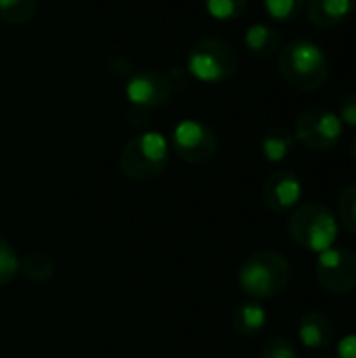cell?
<instances>
[{
  "label": "cell",
  "mask_w": 356,
  "mask_h": 358,
  "mask_svg": "<svg viewBox=\"0 0 356 358\" xmlns=\"http://www.w3.org/2000/svg\"><path fill=\"white\" fill-rule=\"evenodd\" d=\"M355 71H356V61H355Z\"/></svg>",
  "instance_id": "cell-26"
},
{
  "label": "cell",
  "mask_w": 356,
  "mask_h": 358,
  "mask_svg": "<svg viewBox=\"0 0 356 358\" xmlns=\"http://www.w3.org/2000/svg\"><path fill=\"white\" fill-rule=\"evenodd\" d=\"M344 134V124L338 113L329 109H306L298 115L294 126V136L311 151H329L340 145Z\"/></svg>",
  "instance_id": "cell-8"
},
{
  "label": "cell",
  "mask_w": 356,
  "mask_h": 358,
  "mask_svg": "<svg viewBox=\"0 0 356 358\" xmlns=\"http://www.w3.org/2000/svg\"><path fill=\"white\" fill-rule=\"evenodd\" d=\"M338 358H356V334L344 336L338 342Z\"/></svg>",
  "instance_id": "cell-24"
},
{
  "label": "cell",
  "mask_w": 356,
  "mask_h": 358,
  "mask_svg": "<svg viewBox=\"0 0 356 358\" xmlns=\"http://www.w3.org/2000/svg\"><path fill=\"white\" fill-rule=\"evenodd\" d=\"M294 147H296V136L287 128H273V130H269L262 136V143H260L262 155L271 164H279V162L287 159L292 155Z\"/></svg>",
  "instance_id": "cell-15"
},
{
  "label": "cell",
  "mask_w": 356,
  "mask_h": 358,
  "mask_svg": "<svg viewBox=\"0 0 356 358\" xmlns=\"http://www.w3.org/2000/svg\"><path fill=\"white\" fill-rule=\"evenodd\" d=\"M350 153H353V159H355L356 164V134L355 138H353V145H350Z\"/></svg>",
  "instance_id": "cell-25"
},
{
  "label": "cell",
  "mask_w": 356,
  "mask_h": 358,
  "mask_svg": "<svg viewBox=\"0 0 356 358\" xmlns=\"http://www.w3.org/2000/svg\"><path fill=\"white\" fill-rule=\"evenodd\" d=\"M298 338L311 350H327L336 344V327L323 313H306L300 319Z\"/></svg>",
  "instance_id": "cell-11"
},
{
  "label": "cell",
  "mask_w": 356,
  "mask_h": 358,
  "mask_svg": "<svg viewBox=\"0 0 356 358\" xmlns=\"http://www.w3.org/2000/svg\"><path fill=\"white\" fill-rule=\"evenodd\" d=\"M287 231L300 248L315 254H323L334 248L340 233V222L338 216L325 203L311 201L292 210Z\"/></svg>",
  "instance_id": "cell-5"
},
{
  "label": "cell",
  "mask_w": 356,
  "mask_h": 358,
  "mask_svg": "<svg viewBox=\"0 0 356 358\" xmlns=\"http://www.w3.org/2000/svg\"><path fill=\"white\" fill-rule=\"evenodd\" d=\"M292 279L287 258L273 250L254 252L243 260L237 273L239 289L252 300H271L285 292Z\"/></svg>",
  "instance_id": "cell-2"
},
{
  "label": "cell",
  "mask_w": 356,
  "mask_h": 358,
  "mask_svg": "<svg viewBox=\"0 0 356 358\" xmlns=\"http://www.w3.org/2000/svg\"><path fill=\"white\" fill-rule=\"evenodd\" d=\"M302 199V180L292 170L273 172L262 185V201L275 214H285L298 208Z\"/></svg>",
  "instance_id": "cell-10"
},
{
  "label": "cell",
  "mask_w": 356,
  "mask_h": 358,
  "mask_svg": "<svg viewBox=\"0 0 356 358\" xmlns=\"http://www.w3.org/2000/svg\"><path fill=\"white\" fill-rule=\"evenodd\" d=\"M19 275V256L15 254L13 245L0 237V287L8 285Z\"/></svg>",
  "instance_id": "cell-21"
},
{
  "label": "cell",
  "mask_w": 356,
  "mask_h": 358,
  "mask_svg": "<svg viewBox=\"0 0 356 358\" xmlns=\"http://www.w3.org/2000/svg\"><path fill=\"white\" fill-rule=\"evenodd\" d=\"M353 10L355 0H306V19L321 29L348 21Z\"/></svg>",
  "instance_id": "cell-12"
},
{
  "label": "cell",
  "mask_w": 356,
  "mask_h": 358,
  "mask_svg": "<svg viewBox=\"0 0 356 358\" xmlns=\"http://www.w3.org/2000/svg\"><path fill=\"white\" fill-rule=\"evenodd\" d=\"M237 67V50L222 38H201L187 52V76L204 84H222Z\"/></svg>",
  "instance_id": "cell-6"
},
{
  "label": "cell",
  "mask_w": 356,
  "mask_h": 358,
  "mask_svg": "<svg viewBox=\"0 0 356 358\" xmlns=\"http://www.w3.org/2000/svg\"><path fill=\"white\" fill-rule=\"evenodd\" d=\"M338 117L342 120L344 126H353V128H356V92H350V94H346V96L340 99Z\"/></svg>",
  "instance_id": "cell-23"
},
{
  "label": "cell",
  "mask_w": 356,
  "mask_h": 358,
  "mask_svg": "<svg viewBox=\"0 0 356 358\" xmlns=\"http://www.w3.org/2000/svg\"><path fill=\"white\" fill-rule=\"evenodd\" d=\"M243 42L254 57L266 59L281 48V34L269 23H252L243 36Z\"/></svg>",
  "instance_id": "cell-13"
},
{
  "label": "cell",
  "mask_w": 356,
  "mask_h": 358,
  "mask_svg": "<svg viewBox=\"0 0 356 358\" xmlns=\"http://www.w3.org/2000/svg\"><path fill=\"white\" fill-rule=\"evenodd\" d=\"M55 262L50 256L42 254V252H34V254H27L23 260H19V273L31 281V283H46L55 277Z\"/></svg>",
  "instance_id": "cell-16"
},
{
  "label": "cell",
  "mask_w": 356,
  "mask_h": 358,
  "mask_svg": "<svg viewBox=\"0 0 356 358\" xmlns=\"http://www.w3.org/2000/svg\"><path fill=\"white\" fill-rule=\"evenodd\" d=\"M170 151L193 166L210 162L218 151L216 132L199 120H183L170 134Z\"/></svg>",
  "instance_id": "cell-7"
},
{
  "label": "cell",
  "mask_w": 356,
  "mask_h": 358,
  "mask_svg": "<svg viewBox=\"0 0 356 358\" xmlns=\"http://www.w3.org/2000/svg\"><path fill=\"white\" fill-rule=\"evenodd\" d=\"M187 78L189 76L180 69H141L132 73L124 88L130 105V120H147L149 113L166 107L172 101V96L187 86Z\"/></svg>",
  "instance_id": "cell-1"
},
{
  "label": "cell",
  "mask_w": 356,
  "mask_h": 358,
  "mask_svg": "<svg viewBox=\"0 0 356 358\" xmlns=\"http://www.w3.org/2000/svg\"><path fill=\"white\" fill-rule=\"evenodd\" d=\"M38 10V0H0V19L10 25L27 23Z\"/></svg>",
  "instance_id": "cell-17"
},
{
  "label": "cell",
  "mask_w": 356,
  "mask_h": 358,
  "mask_svg": "<svg viewBox=\"0 0 356 358\" xmlns=\"http://www.w3.org/2000/svg\"><path fill=\"white\" fill-rule=\"evenodd\" d=\"M204 8L216 21H235L248 10V0H204Z\"/></svg>",
  "instance_id": "cell-19"
},
{
  "label": "cell",
  "mask_w": 356,
  "mask_h": 358,
  "mask_svg": "<svg viewBox=\"0 0 356 358\" xmlns=\"http://www.w3.org/2000/svg\"><path fill=\"white\" fill-rule=\"evenodd\" d=\"M338 222L356 235V182L348 185L338 199Z\"/></svg>",
  "instance_id": "cell-20"
},
{
  "label": "cell",
  "mask_w": 356,
  "mask_h": 358,
  "mask_svg": "<svg viewBox=\"0 0 356 358\" xmlns=\"http://www.w3.org/2000/svg\"><path fill=\"white\" fill-rule=\"evenodd\" d=\"M266 319H269L266 310L256 300L237 304L233 308V315H231V323H233L235 331L245 336V338L260 334L266 327Z\"/></svg>",
  "instance_id": "cell-14"
},
{
  "label": "cell",
  "mask_w": 356,
  "mask_h": 358,
  "mask_svg": "<svg viewBox=\"0 0 356 358\" xmlns=\"http://www.w3.org/2000/svg\"><path fill=\"white\" fill-rule=\"evenodd\" d=\"M170 159V143L157 130H145L134 134L120 151L118 164L126 178L136 182H149L157 178Z\"/></svg>",
  "instance_id": "cell-4"
},
{
  "label": "cell",
  "mask_w": 356,
  "mask_h": 358,
  "mask_svg": "<svg viewBox=\"0 0 356 358\" xmlns=\"http://www.w3.org/2000/svg\"><path fill=\"white\" fill-rule=\"evenodd\" d=\"M279 71L292 88L313 92L327 82L329 59L317 42L308 38H298L281 48Z\"/></svg>",
  "instance_id": "cell-3"
},
{
  "label": "cell",
  "mask_w": 356,
  "mask_h": 358,
  "mask_svg": "<svg viewBox=\"0 0 356 358\" xmlns=\"http://www.w3.org/2000/svg\"><path fill=\"white\" fill-rule=\"evenodd\" d=\"M262 6L273 21L292 23L302 15L306 0H262Z\"/></svg>",
  "instance_id": "cell-18"
},
{
  "label": "cell",
  "mask_w": 356,
  "mask_h": 358,
  "mask_svg": "<svg viewBox=\"0 0 356 358\" xmlns=\"http://www.w3.org/2000/svg\"><path fill=\"white\" fill-rule=\"evenodd\" d=\"M315 273L321 287L329 294H353L356 289V252L350 248H329L319 254Z\"/></svg>",
  "instance_id": "cell-9"
},
{
  "label": "cell",
  "mask_w": 356,
  "mask_h": 358,
  "mask_svg": "<svg viewBox=\"0 0 356 358\" xmlns=\"http://www.w3.org/2000/svg\"><path fill=\"white\" fill-rule=\"evenodd\" d=\"M260 358H300L298 350L294 346V342H290L287 338H271L269 342H264Z\"/></svg>",
  "instance_id": "cell-22"
}]
</instances>
